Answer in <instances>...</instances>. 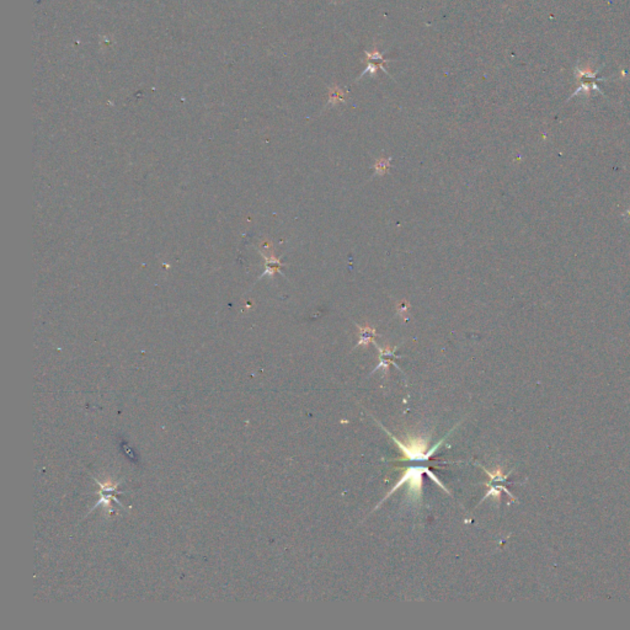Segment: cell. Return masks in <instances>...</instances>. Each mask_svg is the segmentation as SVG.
<instances>
[{"instance_id": "obj_1", "label": "cell", "mask_w": 630, "mask_h": 630, "mask_svg": "<svg viewBox=\"0 0 630 630\" xmlns=\"http://www.w3.org/2000/svg\"><path fill=\"white\" fill-rule=\"evenodd\" d=\"M393 440L395 441V443H397L398 447H399V448L402 451V453H404V456H405V459H409V461H420V462H422V461H427V459L430 458V457L432 456L433 453H435V451L437 449V447H440V444L442 443V442H443L444 438L442 441H441L440 443L436 444V446L433 447V448L431 449V451L428 452V453H427V441H425V440H421V438H415V440L409 441V442H407L406 444L402 443V442H400V441H398L395 437H393Z\"/></svg>"}, {"instance_id": "obj_2", "label": "cell", "mask_w": 630, "mask_h": 630, "mask_svg": "<svg viewBox=\"0 0 630 630\" xmlns=\"http://www.w3.org/2000/svg\"><path fill=\"white\" fill-rule=\"evenodd\" d=\"M427 470L428 468H426V466H411V468H407L404 477L401 478L400 482H398V484L393 487V490L385 496V499L389 497V495H392L398 487H400L406 482L409 483V491L415 495V497L418 499L419 495L421 494V486H422V478L421 477H422V473H426Z\"/></svg>"}, {"instance_id": "obj_3", "label": "cell", "mask_w": 630, "mask_h": 630, "mask_svg": "<svg viewBox=\"0 0 630 630\" xmlns=\"http://www.w3.org/2000/svg\"><path fill=\"white\" fill-rule=\"evenodd\" d=\"M575 72H576L577 80L580 82V86L577 87L576 91H575L574 94H572L571 98H572V96L577 95L579 92H582V91L591 92V90H596V91H598V92H601V94H602V90H601V87L598 86V85H597V82L603 80V79H600V78H597V74L600 73V69H597L596 72H589V70H582V69H580V68H576V70H575Z\"/></svg>"}, {"instance_id": "obj_4", "label": "cell", "mask_w": 630, "mask_h": 630, "mask_svg": "<svg viewBox=\"0 0 630 630\" xmlns=\"http://www.w3.org/2000/svg\"><path fill=\"white\" fill-rule=\"evenodd\" d=\"M357 328H358L359 330V340H358V345L357 346H367L371 341H373L374 336H377L376 329L372 328V326L357 325Z\"/></svg>"}, {"instance_id": "obj_5", "label": "cell", "mask_w": 630, "mask_h": 630, "mask_svg": "<svg viewBox=\"0 0 630 630\" xmlns=\"http://www.w3.org/2000/svg\"><path fill=\"white\" fill-rule=\"evenodd\" d=\"M389 168H390V158L389 159L380 158V159L377 160L376 164H374V170H376V174L378 175H384Z\"/></svg>"}, {"instance_id": "obj_6", "label": "cell", "mask_w": 630, "mask_h": 630, "mask_svg": "<svg viewBox=\"0 0 630 630\" xmlns=\"http://www.w3.org/2000/svg\"><path fill=\"white\" fill-rule=\"evenodd\" d=\"M409 307H410V304H407L406 302H401L399 305H398V313H399L400 315H402L404 313H407L409 312Z\"/></svg>"}]
</instances>
